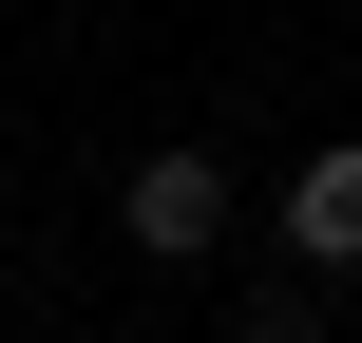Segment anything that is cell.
<instances>
[{
	"label": "cell",
	"instance_id": "6da1fadb",
	"mask_svg": "<svg viewBox=\"0 0 362 343\" xmlns=\"http://www.w3.org/2000/svg\"><path fill=\"white\" fill-rule=\"evenodd\" d=\"M115 229H134L153 267H210V248H229V153H134Z\"/></svg>",
	"mask_w": 362,
	"mask_h": 343
},
{
	"label": "cell",
	"instance_id": "7a4b0ae2",
	"mask_svg": "<svg viewBox=\"0 0 362 343\" xmlns=\"http://www.w3.org/2000/svg\"><path fill=\"white\" fill-rule=\"evenodd\" d=\"M286 248H305V267H362V134L286 172Z\"/></svg>",
	"mask_w": 362,
	"mask_h": 343
},
{
	"label": "cell",
	"instance_id": "3957f363",
	"mask_svg": "<svg viewBox=\"0 0 362 343\" xmlns=\"http://www.w3.org/2000/svg\"><path fill=\"white\" fill-rule=\"evenodd\" d=\"M229 343H305V306H248V325H229Z\"/></svg>",
	"mask_w": 362,
	"mask_h": 343
}]
</instances>
